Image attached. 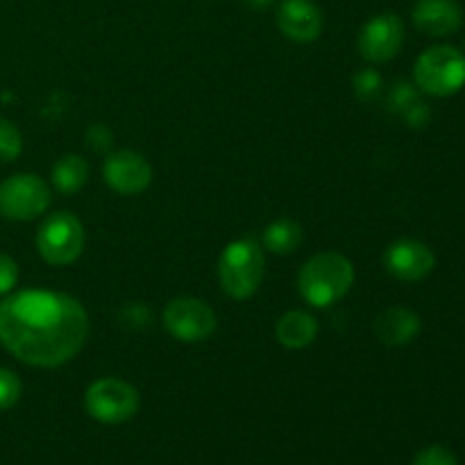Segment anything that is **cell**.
<instances>
[{
  "label": "cell",
  "mask_w": 465,
  "mask_h": 465,
  "mask_svg": "<svg viewBox=\"0 0 465 465\" xmlns=\"http://www.w3.org/2000/svg\"><path fill=\"white\" fill-rule=\"evenodd\" d=\"M89 336L80 300L57 291H18L0 302V345L35 368H59L77 357Z\"/></svg>",
  "instance_id": "cell-1"
},
{
  "label": "cell",
  "mask_w": 465,
  "mask_h": 465,
  "mask_svg": "<svg viewBox=\"0 0 465 465\" xmlns=\"http://www.w3.org/2000/svg\"><path fill=\"white\" fill-rule=\"evenodd\" d=\"M354 284V266L345 254H313L298 272V293L307 304L327 309L343 300Z\"/></svg>",
  "instance_id": "cell-2"
},
{
  "label": "cell",
  "mask_w": 465,
  "mask_h": 465,
  "mask_svg": "<svg viewBox=\"0 0 465 465\" xmlns=\"http://www.w3.org/2000/svg\"><path fill=\"white\" fill-rule=\"evenodd\" d=\"M266 272L263 245L254 236H243L225 245L218 259V282L227 298L243 300L252 298L259 291Z\"/></svg>",
  "instance_id": "cell-3"
},
{
  "label": "cell",
  "mask_w": 465,
  "mask_h": 465,
  "mask_svg": "<svg viewBox=\"0 0 465 465\" xmlns=\"http://www.w3.org/2000/svg\"><path fill=\"white\" fill-rule=\"evenodd\" d=\"M413 84L420 94L448 98L465 86V54L454 45H434L418 57Z\"/></svg>",
  "instance_id": "cell-4"
},
{
  "label": "cell",
  "mask_w": 465,
  "mask_h": 465,
  "mask_svg": "<svg viewBox=\"0 0 465 465\" xmlns=\"http://www.w3.org/2000/svg\"><path fill=\"white\" fill-rule=\"evenodd\" d=\"M84 225L71 212H57L44 221L36 232V250L50 266H71L84 252Z\"/></svg>",
  "instance_id": "cell-5"
},
{
  "label": "cell",
  "mask_w": 465,
  "mask_h": 465,
  "mask_svg": "<svg viewBox=\"0 0 465 465\" xmlns=\"http://www.w3.org/2000/svg\"><path fill=\"white\" fill-rule=\"evenodd\" d=\"M141 407V395L130 381L118 377L95 380L84 393V409L94 420L103 425H121L132 420Z\"/></svg>",
  "instance_id": "cell-6"
},
{
  "label": "cell",
  "mask_w": 465,
  "mask_h": 465,
  "mask_svg": "<svg viewBox=\"0 0 465 465\" xmlns=\"http://www.w3.org/2000/svg\"><path fill=\"white\" fill-rule=\"evenodd\" d=\"M50 200V186L32 173H18L0 182V218L5 221H35L48 212Z\"/></svg>",
  "instance_id": "cell-7"
},
{
  "label": "cell",
  "mask_w": 465,
  "mask_h": 465,
  "mask_svg": "<svg viewBox=\"0 0 465 465\" xmlns=\"http://www.w3.org/2000/svg\"><path fill=\"white\" fill-rule=\"evenodd\" d=\"M163 327L182 343H203L216 331V312L204 300L175 298L163 309Z\"/></svg>",
  "instance_id": "cell-8"
},
{
  "label": "cell",
  "mask_w": 465,
  "mask_h": 465,
  "mask_svg": "<svg viewBox=\"0 0 465 465\" xmlns=\"http://www.w3.org/2000/svg\"><path fill=\"white\" fill-rule=\"evenodd\" d=\"M404 21L393 12L375 14L363 23L357 36V50L366 62L384 64L398 57L404 45Z\"/></svg>",
  "instance_id": "cell-9"
},
{
  "label": "cell",
  "mask_w": 465,
  "mask_h": 465,
  "mask_svg": "<svg viewBox=\"0 0 465 465\" xmlns=\"http://www.w3.org/2000/svg\"><path fill=\"white\" fill-rule=\"evenodd\" d=\"M103 180L121 195H139L153 182V166L134 150H118L107 154L103 163Z\"/></svg>",
  "instance_id": "cell-10"
},
{
  "label": "cell",
  "mask_w": 465,
  "mask_h": 465,
  "mask_svg": "<svg viewBox=\"0 0 465 465\" xmlns=\"http://www.w3.org/2000/svg\"><path fill=\"white\" fill-rule=\"evenodd\" d=\"M384 266L389 275L402 282H420L431 275L436 266V254L422 241L398 239L386 248Z\"/></svg>",
  "instance_id": "cell-11"
},
{
  "label": "cell",
  "mask_w": 465,
  "mask_h": 465,
  "mask_svg": "<svg viewBox=\"0 0 465 465\" xmlns=\"http://www.w3.org/2000/svg\"><path fill=\"white\" fill-rule=\"evenodd\" d=\"M275 18L282 35L295 44H312L325 27L321 7L313 0H282Z\"/></svg>",
  "instance_id": "cell-12"
},
{
  "label": "cell",
  "mask_w": 465,
  "mask_h": 465,
  "mask_svg": "<svg viewBox=\"0 0 465 465\" xmlns=\"http://www.w3.org/2000/svg\"><path fill=\"white\" fill-rule=\"evenodd\" d=\"M413 25L427 36L443 39L463 25V7L457 0H418L411 9Z\"/></svg>",
  "instance_id": "cell-13"
},
{
  "label": "cell",
  "mask_w": 465,
  "mask_h": 465,
  "mask_svg": "<svg viewBox=\"0 0 465 465\" xmlns=\"http://www.w3.org/2000/svg\"><path fill=\"white\" fill-rule=\"evenodd\" d=\"M420 330V316L407 307H389L375 318V336L389 348H404L413 343Z\"/></svg>",
  "instance_id": "cell-14"
},
{
  "label": "cell",
  "mask_w": 465,
  "mask_h": 465,
  "mask_svg": "<svg viewBox=\"0 0 465 465\" xmlns=\"http://www.w3.org/2000/svg\"><path fill=\"white\" fill-rule=\"evenodd\" d=\"M275 336L280 341V345H284V348L304 350L316 341L318 321L312 313L302 312V309H293V312H286L277 321Z\"/></svg>",
  "instance_id": "cell-15"
},
{
  "label": "cell",
  "mask_w": 465,
  "mask_h": 465,
  "mask_svg": "<svg viewBox=\"0 0 465 465\" xmlns=\"http://www.w3.org/2000/svg\"><path fill=\"white\" fill-rule=\"evenodd\" d=\"M304 241V230L293 218H277L266 230L262 232V245L268 252L284 257V254L298 252V248Z\"/></svg>",
  "instance_id": "cell-16"
},
{
  "label": "cell",
  "mask_w": 465,
  "mask_h": 465,
  "mask_svg": "<svg viewBox=\"0 0 465 465\" xmlns=\"http://www.w3.org/2000/svg\"><path fill=\"white\" fill-rule=\"evenodd\" d=\"M50 182L64 195H73L89 182V163L82 154H64L50 171Z\"/></svg>",
  "instance_id": "cell-17"
},
{
  "label": "cell",
  "mask_w": 465,
  "mask_h": 465,
  "mask_svg": "<svg viewBox=\"0 0 465 465\" xmlns=\"http://www.w3.org/2000/svg\"><path fill=\"white\" fill-rule=\"evenodd\" d=\"M352 91L354 98L361 103L372 104L384 95V80L375 68H361L352 75Z\"/></svg>",
  "instance_id": "cell-18"
},
{
  "label": "cell",
  "mask_w": 465,
  "mask_h": 465,
  "mask_svg": "<svg viewBox=\"0 0 465 465\" xmlns=\"http://www.w3.org/2000/svg\"><path fill=\"white\" fill-rule=\"evenodd\" d=\"M420 89H418L416 84L400 80L395 82L389 89V94H386V109H389L391 114L404 116V114H407L413 104L420 103Z\"/></svg>",
  "instance_id": "cell-19"
},
{
  "label": "cell",
  "mask_w": 465,
  "mask_h": 465,
  "mask_svg": "<svg viewBox=\"0 0 465 465\" xmlns=\"http://www.w3.org/2000/svg\"><path fill=\"white\" fill-rule=\"evenodd\" d=\"M23 136L7 118H0V163H12L21 157Z\"/></svg>",
  "instance_id": "cell-20"
},
{
  "label": "cell",
  "mask_w": 465,
  "mask_h": 465,
  "mask_svg": "<svg viewBox=\"0 0 465 465\" xmlns=\"http://www.w3.org/2000/svg\"><path fill=\"white\" fill-rule=\"evenodd\" d=\"M23 395V384L16 372L0 368V411H7L14 404H18Z\"/></svg>",
  "instance_id": "cell-21"
},
{
  "label": "cell",
  "mask_w": 465,
  "mask_h": 465,
  "mask_svg": "<svg viewBox=\"0 0 465 465\" xmlns=\"http://www.w3.org/2000/svg\"><path fill=\"white\" fill-rule=\"evenodd\" d=\"M413 465H459V461L448 448H443V445H430V448L420 450V452L416 454Z\"/></svg>",
  "instance_id": "cell-22"
},
{
  "label": "cell",
  "mask_w": 465,
  "mask_h": 465,
  "mask_svg": "<svg viewBox=\"0 0 465 465\" xmlns=\"http://www.w3.org/2000/svg\"><path fill=\"white\" fill-rule=\"evenodd\" d=\"M18 282V266L9 254L0 252V295L12 293Z\"/></svg>",
  "instance_id": "cell-23"
},
{
  "label": "cell",
  "mask_w": 465,
  "mask_h": 465,
  "mask_svg": "<svg viewBox=\"0 0 465 465\" xmlns=\"http://www.w3.org/2000/svg\"><path fill=\"white\" fill-rule=\"evenodd\" d=\"M86 143L91 145V150H94V153L103 154V153H109V150H112L114 136L104 125H94L89 132H86Z\"/></svg>",
  "instance_id": "cell-24"
},
{
  "label": "cell",
  "mask_w": 465,
  "mask_h": 465,
  "mask_svg": "<svg viewBox=\"0 0 465 465\" xmlns=\"http://www.w3.org/2000/svg\"><path fill=\"white\" fill-rule=\"evenodd\" d=\"M123 321H125V325H132V322H134L136 330H141V327H148L153 316H150V309L145 307L143 302H130L123 309Z\"/></svg>",
  "instance_id": "cell-25"
},
{
  "label": "cell",
  "mask_w": 465,
  "mask_h": 465,
  "mask_svg": "<svg viewBox=\"0 0 465 465\" xmlns=\"http://www.w3.org/2000/svg\"><path fill=\"white\" fill-rule=\"evenodd\" d=\"M404 123H407L409 127H416V130H422V127H427V123H430L431 118V112L430 107H427L425 100H420V103L413 104L411 109H409L407 114H404Z\"/></svg>",
  "instance_id": "cell-26"
},
{
  "label": "cell",
  "mask_w": 465,
  "mask_h": 465,
  "mask_svg": "<svg viewBox=\"0 0 465 465\" xmlns=\"http://www.w3.org/2000/svg\"><path fill=\"white\" fill-rule=\"evenodd\" d=\"M241 3L248 9H252V12H266V9L275 5V0H241Z\"/></svg>",
  "instance_id": "cell-27"
}]
</instances>
